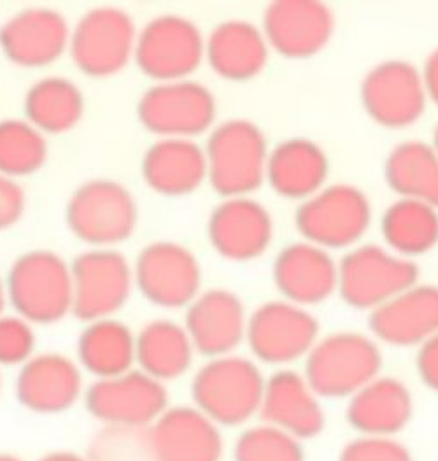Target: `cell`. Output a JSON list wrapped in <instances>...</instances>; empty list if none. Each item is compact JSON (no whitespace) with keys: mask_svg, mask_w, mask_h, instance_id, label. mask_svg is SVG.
<instances>
[{"mask_svg":"<svg viewBox=\"0 0 438 461\" xmlns=\"http://www.w3.org/2000/svg\"><path fill=\"white\" fill-rule=\"evenodd\" d=\"M419 283V267L386 246L358 244L338 260L337 292L362 311H375Z\"/></svg>","mask_w":438,"mask_h":461,"instance_id":"52a82bcc","label":"cell"},{"mask_svg":"<svg viewBox=\"0 0 438 461\" xmlns=\"http://www.w3.org/2000/svg\"><path fill=\"white\" fill-rule=\"evenodd\" d=\"M83 396L97 421L121 431L149 429L169 407L167 386L139 368L95 379Z\"/></svg>","mask_w":438,"mask_h":461,"instance_id":"9c48e42d","label":"cell"},{"mask_svg":"<svg viewBox=\"0 0 438 461\" xmlns=\"http://www.w3.org/2000/svg\"><path fill=\"white\" fill-rule=\"evenodd\" d=\"M375 340L395 348H419L438 333V286L416 283L371 311Z\"/></svg>","mask_w":438,"mask_h":461,"instance_id":"cb8c5ba5","label":"cell"},{"mask_svg":"<svg viewBox=\"0 0 438 461\" xmlns=\"http://www.w3.org/2000/svg\"><path fill=\"white\" fill-rule=\"evenodd\" d=\"M216 113L212 92L195 79L156 83L137 104L140 125L160 139H195L209 132Z\"/></svg>","mask_w":438,"mask_h":461,"instance_id":"30bf717a","label":"cell"},{"mask_svg":"<svg viewBox=\"0 0 438 461\" xmlns=\"http://www.w3.org/2000/svg\"><path fill=\"white\" fill-rule=\"evenodd\" d=\"M414 400L404 381L377 375L349 398L345 418L351 429L367 437H395L408 425Z\"/></svg>","mask_w":438,"mask_h":461,"instance_id":"d4e9b609","label":"cell"},{"mask_svg":"<svg viewBox=\"0 0 438 461\" xmlns=\"http://www.w3.org/2000/svg\"><path fill=\"white\" fill-rule=\"evenodd\" d=\"M134 281L153 305L183 309L202 292V267L186 246L174 240H155L139 253Z\"/></svg>","mask_w":438,"mask_h":461,"instance_id":"5bb4252c","label":"cell"},{"mask_svg":"<svg viewBox=\"0 0 438 461\" xmlns=\"http://www.w3.org/2000/svg\"><path fill=\"white\" fill-rule=\"evenodd\" d=\"M416 368L425 386L438 393V333L417 348Z\"/></svg>","mask_w":438,"mask_h":461,"instance_id":"f35d334b","label":"cell"},{"mask_svg":"<svg viewBox=\"0 0 438 461\" xmlns=\"http://www.w3.org/2000/svg\"><path fill=\"white\" fill-rule=\"evenodd\" d=\"M207 235L209 244L221 258L251 262L260 258L272 244V214L255 198H223L209 216Z\"/></svg>","mask_w":438,"mask_h":461,"instance_id":"ac0fdd59","label":"cell"},{"mask_svg":"<svg viewBox=\"0 0 438 461\" xmlns=\"http://www.w3.org/2000/svg\"><path fill=\"white\" fill-rule=\"evenodd\" d=\"M338 461H414V458L395 437L360 435L345 444Z\"/></svg>","mask_w":438,"mask_h":461,"instance_id":"8d00e7d4","label":"cell"},{"mask_svg":"<svg viewBox=\"0 0 438 461\" xmlns=\"http://www.w3.org/2000/svg\"><path fill=\"white\" fill-rule=\"evenodd\" d=\"M203 151L207 181L223 198L251 197L267 179L269 140L249 120L232 118L216 125Z\"/></svg>","mask_w":438,"mask_h":461,"instance_id":"7a4b0ae2","label":"cell"},{"mask_svg":"<svg viewBox=\"0 0 438 461\" xmlns=\"http://www.w3.org/2000/svg\"><path fill=\"white\" fill-rule=\"evenodd\" d=\"M137 27L132 16L112 5L94 7L72 27L68 53L88 77L120 74L135 57Z\"/></svg>","mask_w":438,"mask_h":461,"instance_id":"ba28073f","label":"cell"},{"mask_svg":"<svg viewBox=\"0 0 438 461\" xmlns=\"http://www.w3.org/2000/svg\"><path fill=\"white\" fill-rule=\"evenodd\" d=\"M144 451L151 461H221L223 429L195 405H169L146 429Z\"/></svg>","mask_w":438,"mask_h":461,"instance_id":"2e32d148","label":"cell"},{"mask_svg":"<svg viewBox=\"0 0 438 461\" xmlns=\"http://www.w3.org/2000/svg\"><path fill=\"white\" fill-rule=\"evenodd\" d=\"M7 303V290H5V281L0 277V316L4 314V307Z\"/></svg>","mask_w":438,"mask_h":461,"instance_id":"b9f144b4","label":"cell"},{"mask_svg":"<svg viewBox=\"0 0 438 461\" xmlns=\"http://www.w3.org/2000/svg\"><path fill=\"white\" fill-rule=\"evenodd\" d=\"M434 148H435V151H437L438 155V123L437 127H435V132H434V144H432Z\"/></svg>","mask_w":438,"mask_h":461,"instance_id":"ee69618b","label":"cell"},{"mask_svg":"<svg viewBox=\"0 0 438 461\" xmlns=\"http://www.w3.org/2000/svg\"><path fill=\"white\" fill-rule=\"evenodd\" d=\"M362 104L371 120L389 131L417 123L428 105L421 70L407 60H384L362 81Z\"/></svg>","mask_w":438,"mask_h":461,"instance_id":"9a60e30c","label":"cell"},{"mask_svg":"<svg viewBox=\"0 0 438 461\" xmlns=\"http://www.w3.org/2000/svg\"><path fill=\"white\" fill-rule=\"evenodd\" d=\"M328 170V157L317 142L293 137L270 149L265 181L279 197L304 202L326 185Z\"/></svg>","mask_w":438,"mask_h":461,"instance_id":"83f0119b","label":"cell"},{"mask_svg":"<svg viewBox=\"0 0 438 461\" xmlns=\"http://www.w3.org/2000/svg\"><path fill=\"white\" fill-rule=\"evenodd\" d=\"M67 18L51 7H29L0 27V50L9 62L40 68L58 62L68 51Z\"/></svg>","mask_w":438,"mask_h":461,"instance_id":"d6986e66","label":"cell"},{"mask_svg":"<svg viewBox=\"0 0 438 461\" xmlns=\"http://www.w3.org/2000/svg\"><path fill=\"white\" fill-rule=\"evenodd\" d=\"M48 158L46 135L27 120L0 122V172L20 179L39 172Z\"/></svg>","mask_w":438,"mask_h":461,"instance_id":"836d02e7","label":"cell"},{"mask_svg":"<svg viewBox=\"0 0 438 461\" xmlns=\"http://www.w3.org/2000/svg\"><path fill=\"white\" fill-rule=\"evenodd\" d=\"M267 377L240 355L209 358L192 381L193 405L219 429H238L260 414Z\"/></svg>","mask_w":438,"mask_h":461,"instance_id":"6da1fadb","label":"cell"},{"mask_svg":"<svg viewBox=\"0 0 438 461\" xmlns=\"http://www.w3.org/2000/svg\"><path fill=\"white\" fill-rule=\"evenodd\" d=\"M273 283L284 300L317 305L337 292L338 262L332 251L312 242H291L275 257Z\"/></svg>","mask_w":438,"mask_h":461,"instance_id":"603a6c76","label":"cell"},{"mask_svg":"<svg viewBox=\"0 0 438 461\" xmlns=\"http://www.w3.org/2000/svg\"><path fill=\"white\" fill-rule=\"evenodd\" d=\"M258 416L299 440L317 437L326 421L321 396L293 368H279L267 377Z\"/></svg>","mask_w":438,"mask_h":461,"instance_id":"7402d4cb","label":"cell"},{"mask_svg":"<svg viewBox=\"0 0 438 461\" xmlns=\"http://www.w3.org/2000/svg\"><path fill=\"white\" fill-rule=\"evenodd\" d=\"M384 176L400 198L430 203L438 209V155L423 140H405L386 158Z\"/></svg>","mask_w":438,"mask_h":461,"instance_id":"d6a6232c","label":"cell"},{"mask_svg":"<svg viewBox=\"0 0 438 461\" xmlns=\"http://www.w3.org/2000/svg\"><path fill=\"white\" fill-rule=\"evenodd\" d=\"M25 120L44 135L72 131L85 116L81 88L64 76H46L35 81L25 95Z\"/></svg>","mask_w":438,"mask_h":461,"instance_id":"4dcf8cb0","label":"cell"},{"mask_svg":"<svg viewBox=\"0 0 438 461\" xmlns=\"http://www.w3.org/2000/svg\"><path fill=\"white\" fill-rule=\"evenodd\" d=\"M68 230L90 248L114 249L134 235L139 205L134 194L112 179H94L81 185L70 198Z\"/></svg>","mask_w":438,"mask_h":461,"instance_id":"5b68a950","label":"cell"},{"mask_svg":"<svg viewBox=\"0 0 438 461\" xmlns=\"http://www.w3.org/2000/svg\"><path fill=\"white\" fill-rule=\"evenodd\" d=\"M5 290L14 312L32 325H53L72 314L70 264L55 251L20 255L9 268Z\"/></svg>","mask_w":438,"mask_h":461,"instance_id":"3957f363","label":"cell"},{"mask_svg":"<svg viewBox=\"0 0 438 461\" xmlns=\"http://www.w3.org/2000/svg\"><path fill=\"white\" fill-rule=\"evenodd\" d=\"M295 225L307 242L328 251L351 249L371 229V198L354 185H325L300 202Z\"/></svg>","mask_w":438,"mask_h":461,"instance_id":"8992f818","label":"cell"},{"mask_svg":"<svg viewBox=\"0 0 438 461\" xmlns=\"http://www.w3.org/2000/svg\"><path fill=\"white\" fill-rule=\"evenodd\" d=\"M262 31L272 51L304 60L328 46L335 32V14L317 0H277L265 9Z\"/></svg>","mask_w":438,"mask_h":461,"instance_id":"e0dca14e","label":"cell"},{"mask_svg":"<svg viewBox=\"0 0 438 461\" xmlns=\"http://www.w3.org/2000/svg\"><path fill=\"white\" fill-rule=\"evenodd\" d=\"M246 340L256 362L286 368L307 358L319 340V323L307 307L270 300L249 316Z\"/></svg>","mask_w":438,"mask_h":461,"instance_id":"4fadbf2b","label":"cell"},{"mask_svg":"<svg viewBox=\"0 0 438 461\" xmlns=\"http://www.w3.org/2000/svg\"><path fill=\"white\" fill-rule=\"evenodd\" d=\"M247 312L242 298L225 288L201 292L186 307L184 329L195 351L207 358L234 355L246 340Z\"/></svg>","mask_w":438,"mask_h":461,"instance_id":"ffe728a7","label":"cell"},{"mask_svg":"<svg viewBox=\"0 0 438 461\" xmlns=\"http://www.w3.org/2000/svg\"><path fill=\"white\" fill-rule=\"evenodd\" d=\"M270 48L262 27L247 20H227L205 39V60L223 79L246 81L264 72Z\"/></svg>","mask_w":438,"mask_h":461,"instance_id":"4316f807","label":"cell"},{"mask_svg":"<svg viewBox=\"0 0 438 461\" xmlns=\"http://www.w3.org/2000/svg\"><path fill=\"white\" fill-rule=\"evenodd\" d=\"M144 183L165 197H184L207 181V160L195 139H158L142 158Z\"/></svg>","mask_w":438,"mask_h":461,"instance_id":"484cf974","label":"cell"},{"mask_svg":"<svg viewBox=\"0 0 438 461\" xmlns=\"http://www.w3.org/2000/svg\"><path fill=\"white\" fill-rule=\"evenodd\" d=\"M77 363L81 370L95 379H107L132 370L134 331L114 318L86 323L77 339Z\"/></svg>","mask_w":438,"mask_h":461,"instance_id":"f546056e","label":"cell"},{"mask_svg":"<svg viewBox=\"0 0 438 461\" xmlns=\"http://www.w3.org/2000/svg\"><path fill=\"white\" fill-rule=\"evenodd\" d=\"M421 76H423L428 100H432L435 105H438V48L428 55L425 67L421 70Z\"/></svg>","mask_w":438,"mask_h":461,"instance_id":"ab89813d","label":"cell"},{"mask_svg":"<svg viewBox=\"0 0 438 461\" xmlns=\"http://www.w3.org/2000/svg\"><path fill=\"white\" fill-rule=\"evenodd\" d=\"M72 314L85 323L114 318L134 290V267L116 249L90 248L70 264Z\"/></svg>","mask_w":438,"mask_h":461,"instance_id":"7c38bea8","label":"cell"},{"mask_svg":"<svg viewBox=\"0 0 438 461\" xmlns=\"http://www.w3.org/2000/svg\"><path fill=\"white\" fill-rule=\"evenodd\" d=\"M14 393L35 414H62L85 395L83 370L62 353H35L20 366Z\"/></svg>","mask_w":438,"mask_h":461,"instance_id":"44dd1931","label":"cell"},{"mask_svg":"<svg viewBox=\"0 0 438 461\" xmlns=\"http://www.w3.org/2000/svg\"><path fill=\"white\" fill-rule=\"evenodd\" d=\"M234 461H305L304 446L293 435L262 423L240 431Z\"/></svg>","mask_w":438,"mask_h":461,"instance_id":"e575fe53","label":"cell"},{"mask_svg":"<svg viewBox=\"0 0 438 461\" xmlns=\"http://www.w3.org/2000/svg\"><path fill=\"white\" fill-rule=\"evenodd\" d=\"M382 353L377 340L360 331L319 337L305 358V379L321 398H351L380 375Z\"/></svg>","mask_w":438,"mask_h":461,"instance_id":"277c9868","label":"cell"},{"mask_svg":"<svg viewBox=\"0 0 438 461\" xmlns=\"http://www.w3.org/2000/svg\"><path fill=\"white\" fill-rule=\"evenodd\" d=\"M380 231L388 249L414 262L438 246V209L425 202L398 198L384 211Z\"/></svg>","mask_w":438,"mask_h":461,"instance_id":"1f68e13d","label":"cell"},{"mask_svg":"<svg viewBox=\"0 0 438 461\" xmlns=\"http://www.w3.org/2000/svg\"><path fill=\"white\" fill-rule=\"evenodd\" d=\"M37 461H92L77 453H72V451H53V453H48L44 455L42 458H39Z\"/></svg>","mask_w":438,"mask_h":461,"instance_id":"60d3db41","label":"cell"},{"mask_svg":"<svg viewBox=\"0 0 438 461\" xmlns=\"http://www.w3.org/2000/svg\"><path fill=\"white\" fill-rule=\"evenodd\" d=\"M134 60L156 83L192 79L205 60V37L190 18L162 14L137 33Z\"/></svg>","mask_w":438,"mask_h":461,"instance_id":"8fae6325","label":"cell"},{"mask_svg":"<svg viewBox=\"0 0 438 461\" xmlns=\"http://www.w3.org/2000/svg\"><path fill=\"white\" fill-rule=\"evenodd\" d=\"M0 461H23L20 456L9 455V453H0Z\"/></svg>","mask_w":438,"mask_h":461,"instance_id":"7bdbcfd3","label":"cell"},{"mask_svg":"<svg viewBox=\"0 0 438 461\" xmlns=\"http://www.w3.org/2000/svg\"><path fill=\"white\" fill-rule=\"evenodd\" d=\"M27 194L18 179L0 172V230L14 227L25 214Z\"/></svg>","mask_w":438,"mask_h":461,"instance_id":"74e56055","label":"cell"},{"mask_svg":"<svg viewBox=\"0 0 438 461\" xmlns=\"http://www.w3.org/2000/svg\"><path fill=\"white\" fill-rule=\"evenodd\" d=\"M195 355L184 325L172 320H153L135 335V365L164 384L183 377Z\"/></svg>","mask_w":438,"mask_h":461,"instance_id":"f1b7e54d","label":"cell"},{"mask_svg":"<svg viewBox=\"0 0 438 461\" xmlns=\"http://www.w3.org/2000/svg\"><path fill=\"white\" fill-rule=\"evenodd\" d=\"M35 355L34 325L14 314L0 316V366H22Z\"/></svg>","mask_w":438,"mask_h":461,"instance_id":"d590c367","label":"cell"},{"mask_svg":"<svg viewBox=\"0 0 438 461\" xmlns=\"http://www.w3.org/2000/svg\"><path fill=\"white\" fill-rule=\"evenodd\" d=\"M0 390H2V375H0Z\"/></svg>","mask_w":438,"mask_h":461,"instance_id":"f6af8a7d","label":"cell"}]
</instances>
